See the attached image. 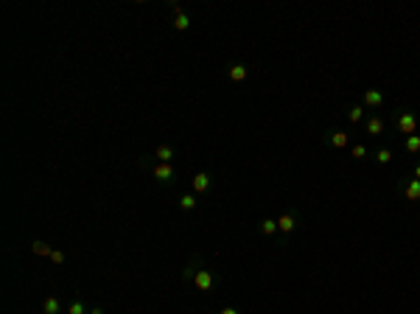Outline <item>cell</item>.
Segmentation results:
<instances>
[{
  "instance_id": "1",
  "label": "cell",
  "mask_w": 420,
  "mask_h": 314,
  "mask_svg": "<svg viewBox=\"0 0 420 314\" xmlns=\"http://www.w3.org/2000/svg\"><path fill=\"white\" fill-rule=\"evenodd\" d=\"M395 129L401 132V135H415L418 132V115L412 112V110H401L398 115H395Z\"/></svg>"
},
{
  "instance_id": "2",
  "label": "cell",
  "mask_w": 420,
  "mask_h": 314,
  "mask_svg": "<svg viewBox=\"0 0 420 314\" xmlns=\"http://www.w3.org/2000/svg\"><path fill=\"white\" fill-rule=\"evenodd\" d=\"M194 283H196L199 292H210V289H213V283H216V278H213L208 269H199V272L194 275Z\"/></svg>"
},
{
  "instance_id": "3",
  "label": "cell",
  "mask_w": 420,
  "mask_h": 314,
  "mask_svg": "<svg viewBox=\"0 0 420 314\" xmlns=\"http://www.w3.org/2000/svg\"><path fill=\"white\" fill-rule=\"evenodd\" d=\"M325 141H328V143L333 146V149H345V146L350 143L347 132H339V129H336V132H328V138H325Z\"/></svg>"
},
{
  "instance_id": "4",
  "label": "cell",
  "mask_w": 420,
  "mask_h": 314,
  "mask_svg": "<svg viewBox=\"0 0 420 314\" xmlns=\"http://www.w3.org/2000/svg\"><path fill=\"white\" fill-rule=\"evenodd\" d=\"M294 227H297V216H294V213H283V216L277 219V230H280V233H291Z\"/></svg>"
},
{
  "instance_id": "5",
  "label": "cell",
  "mask_w": 420,
  "mask_h": 314,
  "mask_svg": "<svg viewBox=\"0 0 420 314\" xmlns=\"http://www.w3.org/2000/svg\"><path fill=\"white\" fill-rule=\"evenodd\" d=\"M404 196H406L409 202H420V180H409L404 185Z\"/></svg>"
},
{
  "instance_id": "6",
  "label": "cell",
  "mask_w": 420,
  "mask_h": 314,
  "mask_svg": "<svg viewBox=\"0 0 420 314\" xmlns=\"http://www.w3.org/2000/svg\"><path fill=\"white\" fill-rule=\"evenodd\" d=\"M154 177L163 180V183H165V180H174V166H171V163H157V166H154Z\"/></svg>"
},
{
  "instance_id": "7",
  "label": "cell",
  "mask_w": 420,
  "mask_h": 314,
  "mask_svg": "<svg viewBox=\"0 0 420 314\" xmlns=\"http://www.w3.org/2000/svg\"><path fill=\"white\" fill-rule=\"evenodd\" d=\"M191 185H194V191H196V194H202V191H208V185H210V177H208V174H205V171H199L196 177L191 180Z\"/></svg>"
},
{
  "instance_id": "8",
  "label": "cell",
  "mask_w": 420,
  "mask_h": 314,
  "mask_svg": "<svg viewBox=\"0 0 420 314\" xmlns=\"http://www.w3.org/2000/svg\"><path fill=\"white\" fill-rule=\"evenodd\" d=\"M364 129H367V135H381V132H384V121H381L378 115H373V118H367Z\"/></svg>"
},
{
  "instance_id": "9",
  "label": "cell",
  "mask_w": 420,
  "mask_h": 314,
  "mask_svg": "<svg viewBox=\"0 0 420 314\" xmlns=\"http://www.w3.org/2000/svg\"><path fill=\"white\" fill-rule=\"evenodd\" d=\"M364 104H367V107H381V104H384L381 90H364Z\"/></svg>"
},
{
  "instance_id": "10",
  "label": "cell",
  "mask_w": 420,
  "mask_h": 314,
  "mask_svg": "<svg viewBox=\"0 0 420 314\" xmlns=\"http://www.w3.org/2000/svg\"><path fill=\"white\" fill-rule=\"evenodd\" d=\"M247 73H250V70H247V65H241V62L230 65V78H233V81H244Z\"/></svg>"
},
{
  "instance_id": "11",
  "label": "cell",
  "mask_w": 420,
  "mask_h": 314,
  "mask_svg": "<svg viewBox=\"0 0 420 314\" xmlns=\"http://www.w3.org/2000/svg\"><path fill=\"white\" fill-rule=\"evenodd\" d=\"M31 252H34V255H42V258H45V255L51 258V252H53V250L48 247L45 241H34V244H31Z\"/></svg>"
},
{
  "instance_id": "12",
  "label": "cell",
  "mask_w": 420,
  "mask_h": 314,
  "mask_svg": "<svg viewBox=\"0 0 420 314\" xmlns=\"http://www.w3.org/2000/svg\"><path fill=\"white\" fill-rule=\"evenodd\" d=\"M154 155H157L160 163H171V157H174V149H171V146H157V152H154Z\"/></svg>"
},
{
  "instance_id": "13",
  "label": "cell",
  "mask_w": 420,
  "mask_h": 314,
  "mask_svg": "<svg viewBox=\"0 0 420 314\" xmlns=\"http://www.w3.org/2000/svg\"><path fill=\"white\" fill-rule=\"evenodd\" d=\"M42 312H45V314H59V300H56V298H45Z\"/></svg>"
},
{
  "instance_id": "14",
  "label": "cell",
  "mask_w": 420,
  "mask_h": 314,
  "mask_svg": "<svg viewBox=\"0 0 420 314\" xmlns=\"http://www.w3.org/2000/svg\"><path fill=\"white\" fill-rule=\"evenodd\" d=\"M404 146H406V152L418 155V152H420V135H409V138H406V143H404Z\"/></svg>"
},
{
  "instance_id": "15",
  "label": "cell",
  "mask_w": 420,
  "mask_h": 314,
  "mask_svg": "<svg viewBox=\"0 0 420 314\" xmlns=\"http://www.w3.org/2000/svg\"><path fill=\"white\" fill-rule=\"evenodd\" d=\"M361 118H364V107H350V110H347V121H350V124H359Z\"/></svg>"
},
{
  "instance_id": "16",
  "label": "cell",
  "mask_w": 420,
  "mask_h": 314,
  "mask_svg": "<svg viewBox=\"0 0 420 314\" xmlns=\"http://www.w3.org/2000/svg\"><path fill=\"white\" fill-rule=\"evenodd\" d=\"M277 230V219H263L261 222V233L263 236H272Z\"/></svg>"
},
{
  "instance_id": "17",
  "label": "cell",
  "mask_w": 420,
  "mask_h": 314,
  "mask_svg": "<svg viewBox=\"0 0 420 314\" xmlns=\"http://www.w3.org/2000/svg\"><path fill=\"white\" fill-rule=\"evenodd\" d=\"M180 205H182V210H194V208H196V196H194V194H185L182 199H180Z\"/></svg>"
},
{
  "instance_id": "18",
  "label": "cell",
  "mask_w": 420,
  "mask_h": 314,
  "mask_svg": "<svg viewBox=\"0 0 420 314\" xmlns=\"http://www.w3.org/2000/svg\"><path fill=\"white\" fill-rule=\"evenodd\" d=\"M188 26H191V20H188L185 14H177V17H174V28H177V31H185Z\"/></svg>"
},
{
  "instance_id": "19",
  "label": "cell",
  "mask_w": 420,
  "mask_h": 314,
  "mask_svg": "<svg viewBox=\"0 0 420 314\" xmlns=\"http://www.w3.org/2000/svg\"><path fill=\"white\" fill-rule=\"evenodd\" d=\"M375 160H378L381 166H387V163L392 160V152H390V149H378V152H375Z\"/></svg>"
},
{
  "instance_id": "20",
  "label": "cell",
  "mask_w": 420,
  "mask_h": 314,
  "mask_svg": "<svg viewBox=\"0 0 420 314\" xmlns=\"http://www.w3.org/2000/svg\"><path fill=\"white\" fill-rule=\"evenodd\" d=\"M67 314H84V306H81L79 300H76V303H70V309H67Z\"/></svg>"
},
{
  "instance_id": "21",
  "label": "cell",
  "mask_w": 420,
  "mask_h": 314,
  "mask_svg": "<svg viewBox=\"0 0 420 314\" xmlns=\"http://www.w3.org/2000/svg\"><path fill=\"white\" fill-rule=\"evenodd\" d=\"M51 261H53V264H65V252L53 250V252H51Z\"/></svg>"
},
{
  "instance_id": "22",
  "label": "cell",
  "mask_w": 420,
  "mask_h": 314,
  "mask_svg": "<svg viewBox=\"0 0 420 314\" xmlns=\"http://www.w3.org/2000/svg\"><path fill=\"white\" fill-rule=\"evenodd\" d=\"M364 155H367V149H364V146H353V157H356V160H361Z\"/></svg>"
},
{
  "instance_id": "23",
  "label": "cell",
  "mask_w": 420,
  "mask_h": 314,
  "mask_svg": "<svg viewBox=\"0 0 420 314\" xmlns=\"http://www.w3.org/2000/svg\"><path fill=\"white\" fill-rule=\"evenodd\" d=\"M219 314H238V312H236V309H233V306H227V309H222V312H219Z\"/></svg>"
},
{
  "instance_id": "24",
  "label": "cell",
  "mask_w": 420,
  "mask_h": 314,
  "mask_svg": "<svg viewBox=\"0 0 420 314\" xmlns=\"http://www.w3.org/2000/svg\"><path fill=\"white\" fill-rule=\"evenodd\" d=\"M415 180H420V163L415 166Z\"/></svg>"
},
{
  "instance_id": "25",
  "label": "cell",
  "mask_w": 420,
  "mask_h": 314,
  "mask_svg": "<svg viewBox=\"0 0 420 314\" xmlns=\"http://www.w3.org/2000/svg\"><path fill=\"white\" fill-rule=\"evenodd\" d=\"M90 314H104V309H92V312Z\"/></svg>"
}]
</instances>
